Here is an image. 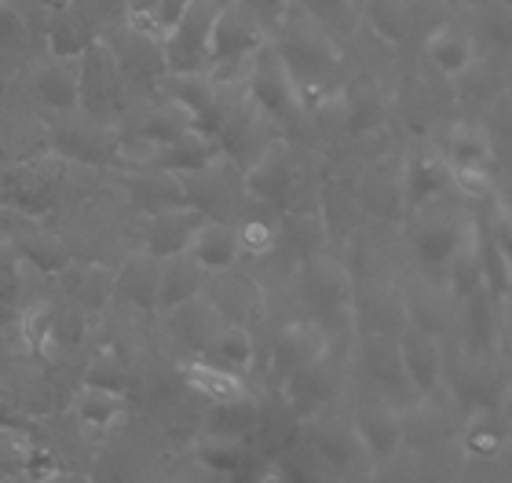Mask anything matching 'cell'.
I'll return each mask as SVG.
<instances>
[{"label": "cell", "mask_w": 512, "mask_h": 483, "mask_svg": "<svg viewBox=\"0 0 512 483\" xmlns=\"http://www.w3.org/2000/svg\"><path fill=\"white\" fill-rule=\"evenodd\" d=\"M406 224H410V249H414L417 264L425 271L436 268L439 279L447 271L450 257L461 249V242L476 231L472 216L454 213V205L443 202V194L428 198L425 205H417L406 213Z\"/></svg>", "instance_id": "1"}, {"label": "cell", "mask_w": 512, "mask_h": 483, "mask_svg": "<svg viewBox=\"0 0 512 483\" xmlns=\"http://www.w3.org/2000/svg\"><path fill=\"white\" fill-rule=\"evenodd\" d=\"M282 44H275L282 63L289 66V74L297 81V92L308 85H322L326 77L341 63V48L333 44V33L322 30L319 22L308 19L304 11H282Z\"/></svg>", "instance_id": "2"}, {"label": "cell", "mask_w": 512, "mask_h": 483, "mask_svg": "<svg viewBox=\"0 0 512 483\" xmlns=\"http://www.w3.org/2000/svg\"><path fill=\"white\" fill-rule=\"evenodd\" d=\"M300 293H304V304H308L311 319L319 322L330 337L337 326L352 322L355 286H352V275H348V268H344L341 260H333V257L304 260V271H300Z\"/></svg>", "instance_id": "3"}, {"label": "cell", "mask_w": 512, "mask_h": 483, "mask_svg": "<svg viewBox=\"0 0 512 483\" xmlns=\"http://www.w3.org/2000/svg\"><path fill=\"white\" fill-rule=\"evenodd\" d=\"M224 0H191L172 22L161 55H165V74H205L209 66V30H213L216 11Z\"/></svg>", "instance_id": "4"}, {"label": "cell", "mask_w": 512, "mask_h": 483, "mask_svg": "<svg viewBox=\"0 0 512 483\" xmlns=\"http://www.w3.org/2000/svg\"><path fill=\"white\" fill-rule=\"evenodd\" d=\"M246 96L256 107L264 110L275 125H297L304 118V103H300L297 81L289 74V66L282 63L275 44H260L253 55V74L246 81Z\"/></svg>", "instance_id": "5"}, {"label": "cell", "mask_w": 512, "mask_h": 483, "mask_svg": "<svg viewBox=\"0 0 512 483\" xmlns=\"http://www.w3.org/2000/svg\"><path fill=\"white\" fill-rule=\"evenodd\" d=\"M59 183H63V176H59L55 158L19 161V165L0 172V205H8L22 216H44L52 213Z\"/></svg>", "instance_id": "6"}, {"label": "cell", "mask_w": 512, "mask_h": 483, "mask_svg": "<svg viewBox=\"0 0 512 483\" xmlns=\"http://www.w3.org/2000/svg\"><path fill=\"white\" fill-rule=\"evenodd\" d=\"M118 136L107 129V121L92 118L85 110H63V118L52 129V154L55 158H74L88 165L114 161Z\"/></svg>", "instance_id": "7"}, {"label": "cell", "mask_w": 512, "mask_h": 483, "mask_svg": "<svg viewBox=\"0 0 512 483\" xmlns=\"http://www.w3.org/2000/svg\"><path fill=\"white\" fill-rule=\"evenodd\" d=\"M395 344H399V363H403L406 385L414 388V396H436L443 377H447L443 341L410 326V322H403V330L395 333Z\"/></svg>", "instance_id": "8"}, {"label": "cell", "mask_w": 512, "mask_h": 483, "mask_svg": "<svg viewBox=\"0 0 512 483\" xmlns=\"http://www.w3.org/2000/svg\"><path fill=\"white\" fill-rule=\"evenodd\" d=\"M77 70H81V99H77V110L107 121V110L118 99V85H121V66L114 59V52L103 41H92L85 52L77 55Z\"/></svg>", "instance_id": "9"}, {"label": "cell", "mask_w": 512, "mask_h": 483, "mask_svg": "<svg viewBox=\"0 0 512 483\" xmlns=\"http://www.w3.org/2000/svg\"><path fill=\"white\" fill-rule=\"evenodd\" d=\"M337 381H341V370L333 363V355L326 352L322 359L300 366L297 374H289L286 381H282V385H286L282 399H286V407L293 410L300 421H311V418H319L322 407L337 396Z\"/></svg>", "instance_id": "10"}, {"label": "cell", "mask_w": 512, "mask_h": 483, "mask_svg": "<svg viewBox=\"0 0 512 483\" xmlns=\"http://www.w3.org/2000/svg\"><path fill=\"white\" fill-rule=\"evenodd\" d=\"M260 44H264V22L256 19V11H249L242 0H224V8L216 11L213 19V30H209V63L231 59V55H249Z\"/></svg>", "instance_id": "11"}, {"label": "cell", "mask_w": 512, "mask_h": 483, "mask_svg": "<svg viewBox=\"0 0 512 483\" xmlns=\"http://www.w3.org/2000/svg\"><path fill=\"white\" fill-rule=\"evenodd\" d=\"M297 180H300V172H297V165H293V154H289L286 143L275 140L246 169L242 187H246V194H253L256 202L286 205L289 198H293V191H297Z\"/></svg>", "instance_id": "12"}, {"label": "cell", "mask_w": 512, "mask_h": 483, "mask_svg": "<svg viewBox=\"0 0 512 483\" xmlns=\"http://www.w3.org/2000/svg\"><path fill=\"white\" fill-rule=\"evenodd\" d=\"M352 429L359 436V443H363L370 465H381L403 451V410H395L384 399L363 403V407L355 410Z\"/></svg>", "instance_id": "13"}, {"label": "cell", "mask_w": 512, "mask_h": 483, "mask_svg": "<svg viewBox=\"0 0 512 483\" xmlns=\"http://www.w3.org/2000/svg\"><path fill=\"white\" fill-rule=\"evenodd\" d=\"M330 352V333L322 330L315 319H297L289 322L282 337L275 341V352H271V370H275L278 381H286L289 374H297L300 366L315 363Z\"/></svg>", "instance_id": "14"}, {"label": "cell", "mask_w": 512, "mask_h": 483, "mask_svg": "<svg viewBox=\"0 0 512 483\" xmlns=\"http://www.w3.org/2000/svg\"><path fill=\"white\" fill-rule=\"evenodd\" d=\"M450 381H454L450 392L458 403H465V410L498 407V399L505 396V374H494L491 355L469 352L458 363V370H450Z\"/></svg>", "instance_id": "15"}, {"label": "cell", "mask_w": 512, "mask_h": 483, "mask_svg": "<svg viewBox=\"0 0 512 483\" xmlns=\"http://www.w3.org/2000/svg\"><path fill=\"white\" fill-rule=\"evenodd\" d=\"M311 447L319 454L322 462L330 465L333 473H363V469H374L370 458H366L363 443L355 436L352 425H341V421H315V429H311Z\"/></svg>", "instance_id": "16"}, {"label": "cell", "mask_w": 512, "mask_h": 483, "mask_svg": "<svg viewBox=\"0 0 512 483\" xmlns=\"http://www.w3.org/2000/svg\"><path fill=\"white\" fill-rule=\"evenodd\" d=\"M359 205H363L366 213L381 216V220H403V161H377L374 169L363 176V183H359Z\"/></svg>", "instance_id": "17"}, {"label": "cell", "mask_w": 512, "mask_h": 483, "mask_svg": "<svg viewBox=\"0 0 512 483\" xmlns=\"http://www.w3.org/2000/svg\"><path fill=\"white\" fill-rule=\"evenodd\" d=\"M205 216L191 205H172V209H161V213H150L147 220V253L154 260H165L172 253H187L194 231Z\"/></svg>", "instance_id": "18"}, {"label": "cell", "mask_w": 512, "mask_h": 483, "mask_svg": "<svg viewBox=\"0 0 512 483\" xmlns=\"http://www.w3.org/2000/svg\"><path fill=\"white\" fill-rule=\"evenodd\" d=\"M220 158V143H216L213 132H202V129H187L180 136H172L169 143H161L154 161H150V169H161V172H198L202 165Z\"/></svg>", "instance_id": "19"}, {"label": "cell", "mask_w": 512, "mask_h": 483, "mask_svg": "<svg viewBox=\"0 0 512 483\" xmlns=\"http://www.w3.org/2000/svg\"><path fill=\"white\" fill-rule=\"evenodd\" d=\"M205 282H209V271L191 253H172V257L158 260V301L154 304L172 312L176 304L205 293Z\"/></svg>", "instance_id": "20"}, {"label": "cell", "mask_w": 512, "mask_h": 483, "mask_svg": "<svg viewBox=\"0 0 512 483\" xmlns=\"http://www.w3.org/2000/svg\"><path fill=\"white\" fill-rule=\"evenodd\" d=\"M33 92L41 96L52 110H77L81 99V70H77V55H52L37 66L33 74Z\"/></svg>", "instance_id": "21"}, {"label": "cell", "mask_w": 512, "mask_h": 483, "mask_svg": "<svg viewBox=\"0 0 512 483\" xmlns=\"http://www.w3.org/2000/svg\"><path fill=\"white\" fill-rule=\"evenodd\" d=\"M502 308H505V304L494 301L483 286L476 293H469L465 301H458L461 322H465V341H469V352L494 355V344H498V337H502V319H498V312H502Z\"/></svg>", "instance_id": "22"}, {"label": "cell", "mask_w": 512, "mask_h": 483, "mask_svg": "<svg viewBox=\"0 0 512 483\" xmlns=\"http://www.w3.org/2000/svg\"><path fill=\"white\" fill-rule=\"evenodd\" d=\"M180 187H183V202L191 205V209H198L202 216L220 213V209H227V205L235 202V183L227 180V169L220 158L202 165L198 172H183Z\"/></svg>", "instance_id": "23"}, {"label": "cell", "mask_w": 512, "mask_h": 483, "mask_svg": "<svg viewBox=\"0 0 512 483\" xmlns=\"http://www.w3.org/2000/svg\"><path fill=\"white\" fill-rule=\"evenodd\" d=\"M509 443V421L498 407H480L465 414L461 425V451L476 458V462H491L505 451Z\"/></svg>", "instance_id": "24"}, {"label": "cell", "mask_w": 512, "mask_h": 483, "mask_svg": "<svg viewBox=\"0 0 512 483\" xmlns=\"http://www.w3.org/2000/svg\"><path fill=\"white\" fill-rule=\"evenodd\" d=\"M198 264H202L209 275H220V271H231L238 264V238H235V227L224 224V220H213V216H205L198 231H194L191 246H187Z\"/></svg>", "instance_id": "25"}, {"label": "cell", "mask_w": 512, "mask_h": 483, "mask_svg": "<svg viewBox=\"0 0 512 483\" xmlns=\"http://www.w3.org/2000/svg\"><path fill=\"white\" fill-rule=\"evenodd\" d=\"M352 322H359L366 333H395L403 330L406 322V297L392 286H374L366 297L352 301Z\"/></svg>", "instance_id": "26"}, {"label": "cell", "mask_w": 512, "mask_h": 483, "mask_svg": "<svg viewBox=\"0 0 512 483\" xmlns=\"http://www.w3.org/2000/svg\"><path fill=\"white\" fill-rule=\"evenodd\" d=\"M297 429H300V418L286 407V399L278 396L271 403H264V407H256L253 429H249L246 440H253L260 454L275 458L278 451H286V443L297 436Z\"/></svg>", "instance_id": "27"}, {"label": "cell", "mask_w": 512, "mask_h": 483, "mask_svg": "<svg viewBox=\"0 0 512 483\" xmlns=\"http://www.w3.org/2000/svg\"><path fill=\"white\" fill-rule=\"evenodd\" d=\"M447 158L443 154H417L403 165V202H406V213L417 209V205H425L428 198H436V194L447 191Z\"/></svg>", "instance_id": "28"}, {"label": "cell", "mask_w": 512, "mask_h": 483, "mask_svg": "<svg viewBox=\"0 0 512 483\" xmlns=\"http://www.w3.org/2000/svg\"><path fill=\"white\" fill-rule=\"evenodd\" d=\"M180 377H183V385L194 388V392H198V396H205L209 403H231V399L249 396L242 374H231V370L209 363V359H194V363H183Z\"/></svg>", "instance_id": "29"}, {"label": "cell", "mask_w": 512, "mask_h": 483, "mask_svg": "<svg viewBox=\"0 0 512 483\" xmlns=\"http://www.w3.org/2000/svg\"><path fill=\"white\" fill-rule=\"evenodd\" d=\"M125 187L132 191V202L143 209V213H161V209H172V205H187L183 202V187L176 172H161V169H143L136 176H128Z\"/></svg>", "instance_id": "30"}, {"label": "cell", "mask_w": 512, "mask_h": 483, "mask_svg": "<svg viewBox=\"0 0 512 483\" xmlns=\"http://www.w3.org/2000/svg\"><path fill=\"white\" fill-rule=\"evenodd\" d=\"M202 355L209 363L224 366L231 374H246L249 366H253V333L246 326H235V322H220L216 333L205 341Z\"/></svg>", "instance_id": "31"}, {"label": "cell", "mask_w": 512, "mask_h": 483, "mask_svg": "<svg viewBox=\"0 0 512 483\" xmlns=\"http://www.w3.org/2000/svg\"><path fill=\"white\" fill-rule=\"evenodd\" d=\"M428 59L443 70L447 77H461L476 63V41L472 33H465L461 26H439L428 37Z\"/></svg>", "instance_id": "32"}, {"label": "cell", "mask_w": 512, "mask_h": 483, "mask_svg": "<svg viewBox=\"0 0 512 483\" xmlns=\"http://www.w3.org/2000/svg\"><path fill=\"white\" fill-rule=\"evenodd\" d=\"M447 165H476V169H491L494 165V140L491 129H483L476 121H458L447 136Z\"/></svg>", "instance_id": "33"}, {"label": "cell", "mask_w": 512, "mask_h": 483, "mask_svg": "<svg viewBox=\"0 0 512 483\" xmlns=\"http://www.w3.org/2000/svg\"><path fill=\"white\" fill-rule=\"evenodd\" d=\"M220 322H224V315L216 312V304L209 301V297H202V293L172 308V330H176V337H180L183 344L198 348V352L205 348V341L213 337Z\"/></svg>", "instance_id": "34"}, {"label": "cell", "mask_w": 512, "mask_h": 483, "mask_svg": "<svg viewBox=\"0 0 512 483\" xmlns=\"http://www.w3.org/2000/svg\"><path fill=\"white\" fill-rule=\"evenodd\" d=\"M11 246H15L19 260L33 264L37 271H48V275H63V271L74 264V249L66 246L59 235H52V231H30V235H19Z\"/></svg>", "instance_id": "35"}, {"label": "cell", "mask_w": 512, "mask_h": 483, "mask_svg": "<svg viewBox=\"0 0 512 483\" xmlns=\"http://www.w3.org/2000/svg\"><path fill=\"white\" fill-rule=\"evenodd\" d=\"M114 297L136 304V308H154V301H158V260L150 253L128 260L121 275H114Z\"/></svg>", "instance_id": "36"}, {"label": "cell", "mask_w": 512, "mask_h": 483, "mask_svg": "<svg viewBox=\"0 0 512 483\" xmlns=\"http://www.w3.org/2000/svg\"><path fill=\"white\" fill-rule=\"evenodd\" d=\"M92 41H99L96 37V22H92V15H88V8H81V4H70V8L55 11V26H52V52L55 55H81Z\"/></svg>", "instance_id": "37"}, {"label": "cell", "mask_w": 512, "mask_h": 483, "mask_svg": "<svg viewBox=\"0 0 512 483\" xmlns=\"http://www.w3.org/2000/svg\"><path fill=\"white\" fill-rule=\"evenodd\" d=\"M443 286L454 301H465L469 293H476L483 286V271H480V231H472L461 249L450 257L447 271H443Z\"/></svg>", "instance_id": "38"}, {"label": "cell", "mask_w": 512, "mask_h": 483, "mask_svg": "<svg viewBox=\"0 0 512 483\" xmlns=\"http://www.w3.org/2000/svg\"><path fill=\"white\" fill-rule=\"evenodd\" d=\"M363 366L366 374L374 377L384 388H410L406 385L403 363H399V344L388 333H366L363 344Z\"/></svg>", "instance_id": "39"}, {"label": "cell", "mask_w": 512, "mask_h": 483, "mask_svg": "<svg viewBox=\"0 0 512 483\" xmlns=\"http://www.w3.org/2000/svg\"><path fill=\"white\" fill-rule=\"evenodd\" d=\"M253 418H256V399L249 396L231 399V403H213V407L205 410L202 432L205 436H224V440L246 443L249 429H253Z\"/></svg>", "instance_id": "40"}, {"label": "cell", "mask_w": 512, "mask_h": 483, "mask_svg": "<svg viewBox=\"0 0 512 483\" xmlns=\"http://www.w3.org/2000/svg\"><path fill=\"white\" fill-rule=\"evenodd\" d=\"M125 410H128L125 392H110V388L85 385L74 399V414L88 429H110L114 421L125 418Z\"/></svg>", "instance_id": "41"}, {"label": "cell", "mask_w": 512, "mask_h": 483, "mask_svg": "<svg viewBox=\"0 0 512 483\" xmlns=\"http://www.w3.org/2000/svg\"><path fill=\"white\" fill-rule=\"evenodd\" d=\"M63 275H70V293H74V301L85 312L107 308L110 297H114V271L103 268V264H88V268H74L70 264Z\"/></svg>", "instance_id": "42"}, {"label": "cell", "mask_w": 512, "mask_h": 483, "mask_svg": "<svg viewBox=\"0 0 512 483\" xmlns=\"http://www.w3.org/2000/svg\"><path fill=\"white\" fill-rule=\"evenodd\" d=\"M249 451L242 440H224V436H198L194 443V462L202 465L205 473H216V476H235L242 473V465H246Z\"/></svg>", "instance_id": "43"}, {"label": "cell", "mask_w": 512, "mask_h": 483, "mask_svg": "<svg viewBox=\"0 0 512 483\" xmlns=\"http://www.w3.org/2000/svg\"><path fill=\"white\" fill-rule=\"evenodd\" d=\"M406 322L417 326V330L432 333V337H443L447 326L454 322V308L447 304V297L436 290H421L406 297Z\"/></svg>", "instance_id": "44"}, {"label": "cell", "mask_w": 512, "mask_h": 483, "mask_svg": "<svg viewBox=\"0 0 512 483\" xmlns=\"http://www.w3.org/2000/svg\"><path fill=\"white\" fill-rule=\"evenodd\" d=\"M480 271H483V290L491 293L494 301H509L512 286V257L509 249H502L491 235L480 231Z\"/></svg>", "instance_id": "45"}, {"label": "cell", "mask_w": 512, "mask_h": 483, "mask_svg": "<svg viewBox=\"0 0 512 483\" xmlns=\"http://www.w3.org/2000/svg\"><path fill=\"white\" fill-rule=\"evenodd\" d=\"M22 326V341L30 348L33 355H41V359H52L55 352V341H59V333H55V312L48 301H37L30 304L19 319Z\"/></svg>", "instance_id": "46"}, {"label": "cell", "mask_w": 512, "mask_h": 483, "mask_svg": "<svg viewBox=\"0 0 512 483\" xmlns=\"http://www.w3.org/2000/svg\"><path fill=\"white\" fill-rule=\"evenodd\" d=\"M33 443L22 425H0V480H22Z\"/></svg>", "instance_id": "47"}, {"label": "cell", "mask_w": 512, "mask_h": 483, "mask_svg": "<svg viewBox=\"0 0 512 483\" xmlns=\"http://www.w3.org/2000/svg\"><path fill=\"white\" fill-rule=\"evenodd\" d=\"M366 19L374 22V30L384 41L403 44L410 30V4L406 0H366Z\"/></svg>", "instance_id": "48"}, {"label": "cell", "mask_w": 512, "mask_h": 483, "mask_svg": "<svg viewBox=\"0 0 512 483\" xmlns=\"http://www.w3.org/2000/svg\"><path fill=\"white\" fill-rule=\"evenodd\" d=\"M344 103H348V125H352V132H366L381 125L384 99L377 96L374 85H355L352 92L344 96Z\"/></svg>", "instance_id": "49"}, {"label": "cell", "mask_w": 512, "mask_h": 483, "mask_svg": "<svg viewBox=\"0 0 512 483\" xmlns=\"http://www.w3.org/2000/svg\"><path fill=\"white\" fill-rule=\"evenodd\" d=\"M447 187L461 194V202H487L494 198V172L476 165H450Z\"/></svg>", "instance_id": "50"}, {"label": "cell", "mask_w": 512, "mask_h": 483, "mask_svg": "<svg viewBox=\"0 0 512 483\" xmlns=\"http://www.w3.org/2000/svg\"><path fill=\"white\" fill-rule=\"evenodd\" d=\"M235 238L242 257H267L278 246V227L271 220H264V216H246L235 227Z\"/></svg>", "instance_id": "51"}, {"label": "cell", "mask_w": 512, "mask_h": 483, "mask_svg": "<svg viewBox=\"0 0 512 483\" xmlns=\"http://www.w3.org/2000/svg\"><path fill=\"white\" fill-rule=\"evenodd\" d=\"M85 385L92 388H110V392H125L128 388V370L118 355L99 352L85 370Z\"/></svg>", "instance_id": "52"}, {"label": "cell", "mask_w": 512, "mask_h": 483, "mask_svg": "<svg viewBox=\"0 0 512 483\" xmlns=\"http://www.w3.org/2000/svg\"><path fill=\"white\" fill-rule=\"evenodd\" d=\"M125 22H128V33H136V37L154 41V44H161L165 33H169V26H165V19L158 15V8H147V4H128Z\"/></svg>", "instance_id": "53"}, {"label": "cell", "mask_w": 512, "mask_h": 483, "mask_svg": "<svg viewBox=\"0 0 512 483\" xmlns=\"http://www.w3.org/2000/svg\"><path fill=\"white\" fill-rule=\"evenodd\" d=\"M297 11L315 19L322 30H333L341 22H352V0H297Z\"/></svg>", "instance_id": "54"}, {"label": "cell", "mask_w": 512, "mask_h": 483, "mask_svg": "<svg viewBox=\"0 0 512 483\" xmlns=\"http://www.w3.org/2000/svg\"><path fill=\"white\" fill-rule=\"evenodd\" d=\"M22 260L15 253L11 242H0V304H11L19 297V286H22Z\"/></svg>", "instance_id": "55"}, {"label": "cell", "mask_w": 512, "mask_h": 483, "mask_svg": "<svg viewBox=\"0 0 512 483\" xmlns=\"http://www.w3.org/2000/svg\"><path fill=\"white\" fill-rule=\"evenodd\" d=\"M483 15V30L487 37L498 44H509V0H491V4H483L476 8Z\"/></svg>", "instance_id": "56"}, {"label": "cell", "mask_w": 512, "mask_h": 483, "mask_svg": "<svg viewBox=\"0 0 512 483\" xmlns=\"http://www.w3.org/2000/svg\"><path fill=\"white\" fill-rule=\"evenodd\" d=\"M256 483H300V476L286 458H271V462L264 465V473L256 476Z\"/></svg>", "instance_id": "57"}, {"label": "cell", "mask_w": 512, "mask_h": 483, "mask_svg": "<svg viewBox=\"0 0 512 483\" xmlns=\"http://www.w3.org/2000/svg\"><path fill=\"white\" fill-rule=\"evenodd\" d=\"M44 8H52V11H63V8H70V4H74V0H41Z\"/></svg>", "instance_id": "58"}, {"label": "cell", "mask_w": 512, "mask_h": 483, "mask_svg": "<svg viewBox=\"0 0 512 483\" xmlns=\"http://www.w3.org/2000/svg\"><path fill=\"white\" fill-rule=\"evenodd\" d=\"M41 483H70V480H66V473H59V476H52V480H41Z\"/></svg>", "instance_id": "59"}, {"label": "cell", "mask_w": 512, "mask_h": 483, "mask_svg": "<svg viewBox=\"0 0 512 483\" xmlns=\"http://www.w3.org/2000/svg\"><path fill=\"white\" fill-rule=\"evenodd\" d=\"M465 4H472V8H483V4H491V0H465Z\"/></svg>", "instance_id": "60"}]
</instances>
